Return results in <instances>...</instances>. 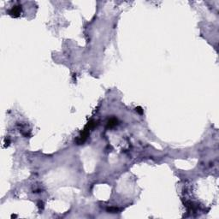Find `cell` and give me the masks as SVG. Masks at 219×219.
Masks as SVG:
<instances>
[{
  "label": "cell",
  "instance_id": "obj_2",
  "mask_svg": "<svg viewBox=\"0 0 219 219\" xmlns=\"http://www.w3.org/2000/svg\"><path fill=\"white\" fill-rule=\"evenodd\" d=\"M117 122H118L117 119H116V118H110V119L108 121L107 127L108 128H113V127H115L117 124Z\"/></svg>",
  "mask_w": 219,
  "mask_h": 219
},
{
  "label": "cell",
  "instance_id": "obj_1",
  "mask_svg": "<svg viewBox=\"0 0 219 219\" xmlns=\"http://www.w3.org/2000/svg\"><path fill=\"white\" fill-rule=\"evenodd\" d=\"M21 11H22V8L20 6H15L10 10V15L14 16V17H17V16H20Z\"/></svg>",
  "mask_w": 219,
  "mask_h": 219
},
{
  "label": "cell",
  "instance_id": "obj_3",
  "mask_svg": "<svg viewBox=\"0 0 219 219\" xmlns=\"http://www.w3.org/2000/svg\"><path fill=\"white\" fill-rule=\"evenodd\" d=\"M136 111H138L139 114H142V110H141V108L140 107H138V108H136Z\"/></svg>",
  "mask_w": 219,
  "mask_h": 219
}]
</instances>
